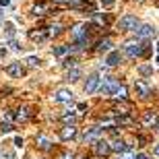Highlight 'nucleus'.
Segmentation results:
<instances>
[{
	"label": "nucleus",
	"instance_id": "1",
	"mask_svg": "<svg viewBox=\"0 0 159 159\" xmlns=\"http://www.w3.org/2000/svg\"><path fill=\"white\" fill-rule=\"evenodd\" d=\"M101 85H99V91L101 93H106V95H114L116 93V89L120 87V83L116 81L114 77H106V79H101Z\"/></svg>",
	"mask_w": 159,
	"mask_h": 159
},
{
	"label": "nucleus",
	"instance_id": "2",
	"mask_svg": "<svg viewBox=\"0 0 159 159\" xmlns=\"http://www.w3.org/2000/svg\"><path fill=\"white\" fill-rule=\"evenodd\" d=\"M136 27H139V19L132 17V15H124V17L118 21V29L120 31H134Z\"/></svg>",
	"mask_w": 159,
	"mask_h": 159
},
{
	"label": "nucleus",
	"instance_id": "3",
	"mask_svg": "<svg viewBox=\"0 0 159 159\" xmlns=\"http://www.w3.org/2000/svg\"><path fill=\"white\" fill-rule=\"evenodd\" d=\"M145 52V46H143L141 41H128L126 46H124V54L128 56V58H136V56H141Z\"/></svg>",
	"mask_w": 159,
	"mask_h": 159
},
{
	"label": "nucleus",
	"instance_id": "4",
	"mask_svg": "<svg viewBox=\"0 0 159 159\" xmlns=\"http://www.w3.org/2000/svg\"><path fill=\"white\" fill-rule=\"evenodd\" d=\"M99 75H91V77H87V83H85V93L87 95H91V93H95L97 89H99Z\"/></svg>",
	"mask_w": 159,
	"mask_h": 159
},
{
	"label": "nucleus",
	"instance_id": "5",
	"mask_svg": "<svg viewBox=\"0 0 159 159\" xmlns=\"http://www.w3.org/2000/svg\"><path fill=\"white\" fill-rule=\"evenodd\" d=\"M54 101L56 103H70L72 101V91L70 89H58L54 93Z\"/></svg>",
	"mask_w": 159,
	"mask_h": 159
},
{
	"label": "nucleus",
	"instance_id": "6",
	"mask_svg": "<svg viewBox=\"0 0 159 159\" xmlns=\"http://www.w3.org/2000/svg\"><path fill=\"white\" fill-rule=\"evenodd\" d=\"M134 35L139 39H145V37H153L155 35V27L153 25H139L134 29Z\"/></svg>",
	"mask_w": 159,
	"mask_h": 159
},
{
	"label": "nucleus",
	"instance_id": "7",
	"mask_svg": "<svg viewBox=\"0 0 159 159\" xmlns=\"http://www.w3.org/2000/svg\"><path fill=\"white\" fill-rule=\"evenodd\" d=\"M99 136H101V128L99 126H93V128H89V130L83 132V141L85 143H95Z\"/></svg>",
	"mask_w": 159,
	"mask_h": 159
},
{
	"label": "nucleus",
	"instance_id": "8",
	"mask_svg": "<svg viewBox=\"0 0 159 159\" xmlns=\"http://www.w3.org/2000/svg\"><path fill=\"white\" fill-rule=\"evenodd\" d=\"M110 151H112V145H110L107 141H99V139L95 141V153L99 155V157H106Z\"/></svg>",
	"mask_w": 159,
	"mask_h": 159
},
{
	"label": "nucleus",
	"instance_id": "9",
	"mask_svg": "<svg viewBox=\"0 0 159 159\" xmlns=\"http://www.w3.org/2000/svg\"><path fill=\"white\" fill-rule=\"evenodd\" d=\"M4 72L6 75H11V77H17V79H21L23 77V66H21V62H12V64H8L4 68Z\"/></svg>",
	"mask_w": 159,
	"mask_h": 159
},
{
	"label": "nucleus",
	"instance_id": "10",
	"mask_svg": "<svg viewBox=\"0 0 159 159\" xmlns=\"http://www.w3.org/2000/svg\"><path fill=\"white\" fill-rule=\"evenodd\" d=\"M75 136H77V128H75V126H64V128H62V132H60V139H62V141H68V139H75Z\"/></svg>",
	"mask_w": 159,
	"mask_h": 159
},
{
	"label": "nucleus",
	"instance_id": "11",
	"mask_svg": "<svg viewBox=\"0 0 159 159\" xmlns=\"http://www.w3.org/2000/svg\"><path fill=\"white\" fill-rule=\"evenodd\" d=\"M134 91H136V95H141V97H145V99H147L149 95H151V89L147 87V85H145V83H134Z\"/></svg>",
	"mask_w": 159,
	"mask_h": 159
},
{
	"label": "nucleus",
	"instance_id": "12",
	"mask_svg": "<svg viewBox=\"0 0 159 159\" xmlns=\"http://www.w3.org/2000/svg\"><path fill=\"white\" fill-rule=\"evenodd\" d=\"M106 64L107 66H116V64H120V52H110L107 54V58H106Z\"/></svg>",
	"mask_w": 159,
	"mask_h": 159
},
{
	"label": "nucleus",
	"instance_id": "13",
	"mask_svg": "<svg viewBox=\"0 0 159 159\" xmlns=\"http://www.w3.org/2000/svg\"><path fill=\"white\" fill-rule=\"evenodd\" d=\"M112 151H116V153H126V151H130V147L124 141H116L112 145Z\"/></svg>",
	"mask_w": 159,
	"mask_h": 159
},
{
	"label": "nucleus",
	"instance_id": "14",
	"mask_svg": "<svg viewBox=\"0 0 159 159\" xmlns=\"http://www.w3.org/2000/svg\"><path fill=\"white\" fill-rule=\"evenodd\" d=\"M81 79V68H77V66H72V68H68V81L75 83Z\"/></svg>",
	"mask_w": 159,
	"mask_h": 159
},
{
	"label": "nucleus",
	"instance_id": "15",
	"mask_svg": "<svg viewBox=\"0 0 159 159\" xmlns=\"http://www.w3.org/2000/svg\"><path fill=\"white\" fill-rule=\"evenodd\" d=\"M97 50H99V52H110V50H112V39H101Z\"/></svg>",
	"mask_w": 159,
	"mask_h": 159
},
{
	"label": "nucleus",
	"instance_id": "16",
	"mask_svg": "<svg viewBox=\"0 0 159 159\" xmlns=\"http://www.w3.org/2000/svg\"><path fill=\"white\" fill-rule=\"evenodd\" d=\"M37 145H39L41 149H48V147H50V145H52V143H50V139H48V136L39 134V136H37Z\"/></svg>",
	"mask_w": 159,
	"mask_h": 159
},
{
	"label": "nucleus",
	"instance_id": "17",
	"mask_svg": "<svg viewBox=\"0 0 159 159\" xmlns=\"http://www.w3.org/2000/svg\"><path fill=\"white\" fill-rule=\"evenodd\" d=\"M75 120H77V114H75V112H68V114L62 116V122H64V124H68V122L75 124Z\"/></svg>",
	"mask_w": 159,
	"mask_h": 159
},
{
	"label": "nucleus",
	"instance_id": "18",
	"mask_svg": "<svg viewBox=\"0 0 159 159\" xmlns=\"http://www.w3.org/2000/svg\"><path fill=\"white\" fill-rule=\"evenodd\" d=\"M72 35L75 37H85V25H77V27L72 29Z\"/></svg>",
	"mask_w": 159,
	"mask_h": 159
},
{
	"label": "nucleus",
	"instance_id": "19",
	"mask_svg": "<svg viewBox=\"0 0 159 159\" xmlns=\"http://www.w3.org/2000/svg\"><path fill=\"white\" fill-rule=\"evenodd\" d=\"M155 122H157V116H155L153 112H149L147 118H145V124H147V126H151V124H155Z\"/></svg>",
	"mask_w": 159,
	"mask_h": 159
},
{
	"label": "nucleus",
	"instance_id": "20",
	"mask_svg": "<svg viewBox=\"0 0 159 159\" xmlns=\"http://www.w3.org/2000/svg\"><path fill=\"white\" fill-rule=\"evenodd\" d=\"M4 27H6V37L15 35V23H4Z\"/></svg>",
	"mask_w": 159,
	"mask_h": 159
},
{
	"label": "nucleus",
	"instance_id": "21",
	"mask_svg": "<svg viewBox=\"0 0 159 159\" xmlns=\"http://www.w3.org/2000/svg\"><path fill=\"white\" fill-rule=\"evenodd\" d=\"M27 64L35 68V66H39V64H41V60H39V58H35V56H29V58H27Z\"/></svg>",
	"mask_w": 159,
	"mask_h": 159
},
{
	"label": "nucleus",
	"instance_id": "22",
	"mask_svg": "<svg viewBox=\"0 0 159 159\" xmlns=\"http://www.w3.org/2000/svg\"><path fill=\"white\" fill-rule=\"evenodd\" d=\"M114 95H116V97H120V99H124V97H126V87H122V85H120V87L116 89V93H114Z\"/></svg>",
	"mask_w": 159,
	"mask_h": 159
},
{
	"label": "nucleus",
	"instance_id": "23",
	"mask_svg": "<svg viewBox=\"0 0 159 159\" xmlns=\"http://www.w3.org/2000/svg\"><path fill=\"white\" fill-rule=\"evenodd\" d=\"M31 39H37V41H43V39H46V33H35V31H33V33H31Z\"/></svg>",
	"mask_w": 159,
	"mask_h": 159
},
{
	"label": "nucleus",
	"instance_id": "24",
	"mask_svg": "<svg viewBox=\"0 0 159 159\" xmlns=\"http://www.w3.org/2000/svg\"><path fill=\"white\" fill-rule=\"evenodd\" d=\"M68 52V48L66 46H60V48H56V50H54V54H56V56H62V54H66Z\"/></svg>",
	"mask_w": 159,
	"mask_h": 159
},
{
	"label": "nucleus",
	"instance_id": "25",
	"mask_svg": "<svg viewBox=\"0 0 159 159\" xmlns=\"http://www.w3.org/2000/svg\"><path fill=\"white\" fill-rule=\"evenodd\" d=\"M8 46H11V50H12V52H19V50H21V46H19V43H17L15 39H11V41H8Z\"/></svg>",
	"mask_w": 159,
	"mask_h": 159
},
{
	"label": "nucleus",
	"instance_id": "26",
	"mask_svg": "<svg viewBox=\"0 0 159 159\" xmlns=\"http://www.w3.org/2000/svg\"><path fill=\"white\" fill-rule=\"evenodd\" d=\"M2 159H17V155L12 153V151H4V153H2Z\"/></svg>",
	"mask_w": 159,
	"mask_h": 159
},
{
	"label": "nucleus",
	"instance_id": "27",
	"mask_svg": "<svg viewBox=\"0 0 159 159\" xmlns=\"http://www.w3.org/2000/svg\"><path fill=\"white\" fill-rule=\"evenodd\" d=\"M62 64H64V68H72V66H75V60H72V58H66Z\"/></svg>",
	"mask_w": 159,
	"mask_h": 159
},
{
	"label": "nucleus",
	"instance_id": "28",
	"mask_svg": "<svg viewBox=\"0 0 159 159\" xmlns=\"http://www.w3.org/2000/svg\"><path fill=\"white\" fill-rule=\"evenodd\" d=\"M15 147H23V139H21V136H15Z\"/></svg>",
	"mask_w": 159,
	"mask_h": 159
},
{
	"label": "nucleus",
	"instance_id": "29",
	"mask_svg": "<svg viewBox=\"0 0 159 159\" xmlns=\"http://www.w3.org/2000/svg\"><path fill=\"white\" fill-rule=\"evenodd\" d=\"M114 2H116V0H101V4L106 6V8H110V6H114Z\"/></svg>",
	"mask_w": 159,
	"mask_h": 159
},
{
	"label": "nucleus",
	"instance_id": "30",
	"mask_svg": "<svg viewBox=\"0 0 159 159\" xmlns=\"http://www.w3.org/2000/svg\"><path fill=\"white\" fill-rule=\"evenodd\" d=\"M141 72L143 75H149L151 72V66H141Z\"/></svg>",
	"mask_w": 159,
	"mask_h": 159
},
{
	"label": "nucleus",
	"instance_id": "31",
	"mask_svg": "<svg viewBox=\"0 0 159 159\" xmlns=\"http://www.w3.org/2000/svg\"><path fill=\"white\" fill-rule=\"evenodd\" d=\"M52 33H54V35H58V33H60V25H54V27H52Z\"/></svg>",
	"mask_w": 159,
	"mask_h": 159
},
{
	"label": "nucleus",
	"instance_id": "32",
	"mask_svg": "<svg viewBox=\"0 0 159 159\" xmlns=\"http://www.w3.org/2000/svg\"><path fill=\"white\" fill-rule=\"evenodd\" d=\"M11 4V0H0V6H2V8H4V6H8Z\"/></svg>",
	"mask_w": 159,
	"mask_h": 159
},
{
	"label": "nucleus",
	"instance_id": "33",
	"mask_svg": "<svg viewBox=\"0 0 159 159\" xmlns=\"http://www.w3.org/2000/svg\"><path fill=\"white\" fill-rule=\"evenodd\" d=\"M134 159H149V157H147L145 153H136V157H134Z\"/></svg>",
	"mask_w": 159,
	"mask_h": 159
},
{
	"label": "nucleus",
	"instance_id": "34",
	"mask_svg": "<svg viewBox=\"0 0 159 159\" xmlns=\"http://www.w3.org/2000/svg\"><path fill=\"white\" fill-rule=\"evenodd\" d=\"M0 23H4V11H2V6H0Z\"/></svg>",
	"mask_w": 159,
	"mask_h": 159
},
{
	"label": "nucleus",
	"instance_id": "35",
	"mask_svg": "<svg viewBox=\"0 0 159 159\" xmlns=\"http://www.w3.org/2000/svg\"><path fill=\"white\" fill-rule=\"evenodd\" d=\"M153 153H155V155H159V145H157V147L153 149Z\"/></svg>",
	"mask_w": 159,
	"mask_h": 159
},
{
	"label": "nucleus",
	"instance_id": "36",
	"mask_svg": "<svg viewBox=\"0 0 159 159\" xmlns=\"http://www.w3.org/2000/svg\"><path fill=\"white\" fill-rule=\"evenodd\" d=\"M157 64H159V56H157Z\"/></svg>",
	"mask_w": 159,
	"mask_h": 159
},
{
	"label": "nucleus",
	"instance_id": "37",
	"mask_svg": "<svg viewBox=\"0 0 159 159\" xmlns=\"http://www.w3.org/2000/svg\"><path fill=\"white\" fill-rule=\"evenodd\" d=\"M81 159H89V157H81Z\"/></svg>",
	"mask_w": 159,
	"mask_h": 159
},
{
	"label": "nucleus",
	"instance_id": "38",
	"mask_svg": "<svg viewBox=\"0 0 159 159\" xmlns=\"http://www.w3.org/2000/svg\"><path fill=\"white\" fill-rule=\"evenodd\" d=\"M157 48H159V43H157Z\"/></svg>",
	"mask_w": 159,
	"mask_h": 159
}]
</instances>
